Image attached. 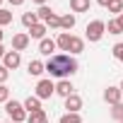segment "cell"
Returning <instances> with one entry per match:
<instances>
[{
  "label": "cell",
  "instance_id": "3957f363",
  "mask_svg": "<svg viewBox=\"0 0 123 123\" xmlns=\"http://www.w3.org/2000/svg\"><path fill=\"white\" fill-rule=\"evenodd\" d=\"M5 111H7L10 121H17V123H22V121H27V118H29V113H27L24 104H22V101H15V99L5 104Z\"/></svg>",
  "mask_w": 123,
  "mask_h": 123
},
{
  "label": "cell",
  "instance_id": "cb8c5ba5",
  "mask_svg": "<svg viewBox=\"0 0 123 123\" xmlns=\"http://www.w3.org/2000/svg\"><path fill=\"white\" fill-rule=\"evenodd\" d=\"M10 22H12V12L5 10V7H0V27H5V24H10Z\"/></svg>",
  "mask_w": 123,
  "mask_h": 123
},
{
  "label": "cell",
  "instance_id": "d6986e66",
  "mask_svg": "<svg viewBox=\"0 0 123 123\" xmlns=\"http://www.w3.org/2000/svg\"><path fill=\"white\" fill-rule=\"evenodd\" d=\"M36 15H39V19H41V22H43V24H46V22H48V19H51V17H53V15H55V12H53V10H51V7H46V5H41V7H39V10H36Z\"/></svg>",
  "mask_w": 123,
  "mask_h": 123
},
{
  "label": "cell",
  "instance_id": "7402d4cb",
  "mask_svg": "<svg viewBox=\"0 0 123 123\" xmlns=\"http://www.w3.org/2000/svg\"><path fill=\"white\" fill-rule=\"evenodd\" d=\"M106 31H109V34H123V27L118 24V19H109V24H106Z\"/></svg>",
  "mask_w": 123,
  "mask_h": 123
},
{
  "label": "cell",
  "instance_id": "ba28073f",
  "mask_svg": "<svg viewBox=\"0 0 123 123\" xmlns=\"http://www.w3.org/2000/svg\"><path fill=\"white\" fill-rule=\"evenodd\" d=\"M29 41H31L29 34H15V36H12V51H19V53H22V51L29 46Z\"/></svg>",
  "mask_w": 123,
  "mask_h": 123
},
{
  "label": "cell",
  "instance_id": "277c9868",
  "mask_svg": "<svg viewBox=\"0 0 123 123\" xmlns=\"http://www.w3.org/2000/svg\"><path fill=\"white\" fill-rule=\"evenodd\" d=\"M53 94H55V85H53L51 80H39L36 94H34V97H39V99H51Z\"/></svg>",
  "mask_w": 123,
  "mask_h": 123
},
{
  "label": "cell",
  "instance_id": "4dcf8cb0",
  "mask_svg": "<svg viewBox=\"0 0 123 123\" xmlns=\"http://www.w3.org/2000/svg\"><path fill=\"white\" fill-rule=\"evenodd\" d=\"M97 3H99L101 7H109V5H111V0H97Z\"/></svg>",
  "mask_w": 123,
  "mask_h": 123
},
{
  "label": "cell",
  "instance_id": "f1b7e54d",
  "mask_svg": "<svg viewBox=\"0 0 123 123\" xmlns=\"http://www.w3.org/2000/svg\"><path fill=\"white\" fill-rule=\"evenodd\" d=\"M7 77H10V70H7L5 65H0V85H5V82H7Z\"/></svg>",
  "mask_w": 123,
  "mask_h": 123
},
{
  "label": "cell",
  "instance_id": "d6a6232c",
  "mask_svg": "<svg viewBox=\"0 0 123 123\" xmlns=\"http://www.w3.org/2000/svg\"><path fill=\"white\" fill-rule=\"evenodd\" d=\"M34 3H36V5L41 7V5H46V0H34Z\"/></svg>",
  "mask_w": 123,
  "mask_h": 123
},
{
  "label": "cell",
  "instance_id": "7c38bea8",
  "mask_svg": "<svg viewBox=\"0 0 123 123\" xmlns=\"http://www.w3.org/2000/svg\"><path fill=\"white\" fill-rule=\"evenodd\" d=\"M27 73L39 77L41 73H46V63H41V60H29V65H27Z\"/></svg>",
  "mask_w": 123,
  "mask_h": 123
},
{
  "label": "cell",
  "instance_id": "836d02e7",
  "mask_svg": "<svg viewBox=\"0 0 123 123\" xmlns=\"http://www.w3.org/2000/svg\"><path fill=\"white\" fill-rule=\"evenodd\" d=\"M118 24H121V27H123V12H121V15H118Z\"/></svg>",
  "mask_w": 123,
  "mask_h": 123
},
{
  "label": "cell",
  "instance_id": "8992f818",
  "mask_svg": "<svg viewBox=\"0 0 123 123\" xmlns=\"http://www.w3.org/2000/svg\"><path fill=\"white\" fill-rule=\"evenodd\" d=\"M19 63H22V55H19V51H7V53H5V58H3V65H5L7 70H15V68H19Z\"/></svg>",
  "mask_w": 123,
  "mask_h": 123
},
{
  "label": "cell",
  "instance_id": "ffe728a7",
  "mask_svg": "<svg viewBox=\"0 0 123 123\" xmlns=\"http://www.w3.org/2000/svg\"><path fill=\"white\" fill-rule=\"evenodd\" d=\"M27 123H48V116H46V111H36V113H29Z\"/></svg>",
  "mask_w": 123,
  "mask_h": 123
},
{
  "label": "cell",
  "instance_id": "e0dca14e",
  "mask_svg": "<svg viewBox=\"0 0 123 123\" xmlns=\"http://www.w3.org/2000/svg\"><path fill=\"white\" fill-rule=\"evenodd\" d=\"M22 24H24L27 29H31L34 24H39V15H36V12H24V15H22Z\"/></svg>",
  "mask_w": 123,
  "mask_h": 123
},
{
  "label": "cell",
  "instance_id": "74e56055",
  "mask_svg": "<svg viewBox=\"0 0 123 123\" xmlns=\"http://www.w3.org/2000/svg\"><path fill=\"white\" fill-rule=\"evenodd\" d=\"M0 5H3V0H0Z\"/></svg>",
  "mask_w": 123,
  "mask_h": 123
},
{
  "label": "cell",
  "instance_id": "d590c367",
  "mask_svg": "<svg viewBox=\"0 0 123 123\" xmlns=\"http://www.w3.org/2000/svg\"><path fill=\"white\" fill-rule=\"evenodd\" d=\"M121 92H123V82H121Z\"/></svg>",
  "mask_w": 123,
  "mask_h": 123
},
{
  "label": "cell",
  "instance_id": "9c48e42d",
  "mask_svg": "<svg viewBox=\"0 0 123 123\" xmlns=\"http://www.w3.org/2000/svg\"><path fill=\"white\" fill-rule=\"evenodd\" d=\"M55 48H58V43H55L53 39H41V41H39V53H41V55H48V58H51V55H55V53H53Z\"/></svg>",
  "mask_w": 123,
  "mask_h": 123
},
{
  "label": "cell",
  "instance_id": "5b68a950",
  "mask_svg": "<svg viewBox=\"0 0 123 123\" xmlns=\"http://www.w3.org/2000/svg\"><path fill=\"white\" fill-rule=\"evenodd\" d=\"M121 97H123L121 87H106V89H104V101H106V104H111V106L121 104Z\"/></svg>",
  "mask_w": 123,
  "mask_h": 123
},
{
  "label": "cell",
  "instance_id": "52a82bcc",
  "mask_svg": "<svg viewBox=\"0 0 123 123\" xmlns=\"http://www.w3.org/2000/svg\"><path fill=\"white\" fill-rule=\"evenodd\" d=\"M73 89H75V87H73L70 80H58V85H55V94H58V97H63V99H68L70 94H75Z\"/></svg>",
  "mask_w": 123,
  "mask_h": 123
},
{
  "label": "cell",
  "instance_id": "d4e9b609",
  "mask_svg": "<svg viewBox=\"0 0 123 123\" xmlns=\"http://www.w3.org/2000/svg\"><path fill=\"white\" fill-rule=\"evenodd\" d=\"M111 53H113V58L118 60V63H123V41H118V43L111 48Z\"/></svg>",
  "mask_w": 123,
  "mask_h": 123
},
{
  "label": "cell",
  "instance_id": "f546056e",
  "mask_svg": "<svg viewBox=\"0 0 123 123\" xmlns=\"http://www.w3.org/2000/svg\"><path fill=\"white\" fill-rule=\"evenodd\" d=\"M10 5H15V7H19V5H24V0H7Z\"/></svg>",
  "mask_w": 123,
  "mask_h": 123
},
{
  "label": "cell",
  "instance_id": "484cf974",
  "mask_svg": "<svg viewBox=\"0 0 123 123\" xmlns=\"http://www.w3.org/2000/svg\"><path fill=\"white\" fill-rule=\"evenodd\" d=\"M109 12H113V15H121V12H123V0H111Z\"/></svg>",
  "mask_w": 123,
  "mask_h": 123
},
{
  "label": "cell",
  "instance_id": "44dd1931",
  "mask_svg": "<svg viewBox=\"0 0 123 123\" xmlns=\"http://www.w3.org/2000/svg\"><path fill=\"white\" fill-rule=\"evenodd\" d=\"M58 123H82V116L80 113H63Z\"/></svg>",
  "mask_w": 123,
  "mask_h": 123
},
{
  "label": "cell",
  "instance_id": "e575fe53",
  "mask_svg": "<svg viewBox=\"0 0 123 123\" xmlns=\"http://www.w3.org/2000/svg\"><path fill=\"white\" fill-rule=\"evenodd\" d=\"M3 36H5V31H3V27H0V41H3Z\"/></svg>",
  "mask_w": 123,
  "mask_h": 123
},
{
  "label": "cell",
  "instance_id": "8fae6325",
  "mask_svg": "<svg viewBox=\"0 0 123 123\" xmlns=\"http://www.w3.org/2000/svg\"><path fill=\"white\" fill-rule=\"evenodd\" d=\"M22 104H24L27 113H36V111H43V109H41V99H39V97H27Z\"/></svg>",
  "mask_w": 123,
  "mask_h": 123
},
{
  "label": "cell",
  "instance_id": "5bb4252c",
  "mask_svg": "<svg viewBox=\"0 0 123 123\" xmlns=\"http://www.w3.org/2000/svg\"><path fill=\"white\" fill-rule=\"evenodd\" d=\"M70 39H73V34H68V31H60V34H58V39H55L58 48H60V51H70Z\"/></svg>",
  "mask_w": 123,
  "mask_h": 123
},
{
  "label": "cell",
  "instance_id": "2e32d148",
  "mask_svg": "<svg viewBox=\"0 0 123 123\" xmlns=\"http://www.w3.org/2000/svg\"><path fill=\"white\" fill-rule=\"evenodd\" d=\"M73 12H89V0H70Z\"/></svg>",
  "mask_w": 123,
  "mask_h": 123
},
{
  "label": "cell",
  "instance_id": "1f68e13d",
  "mask_svg": "<svg viewBox=\"0 0 123 123\" xmlns=\"http://www.w3.org/2000/svg\"><path fill=\"white\" fill-rule=\"evenodd\" d=\"M5 53H7V51L3 48V43H0V58H5Z\"/></svg>",
  "mask_w": 123,
  "mask_h": 123
},
{
  "label": "cell",
  "instance_id": "ac0fdd59",
  "mask_svg": "<svg viewBox=\"0 0 123 123\" xmlns=\"http://www.w3.org/2000/svg\"><path fill=\"white\" fill-rule=\"evenodd\" d=\"M75 15H63V17H60V29H65V31H70L73 27H75Z\"/></svg>",
  "mask_w": 123,
  "mask_h": 123
},
{
  "label": "cell",
  "instance_id": "30bf717a",
  "mask_svg": "<svg viewBox=\"0 0 123 123\" xmlns=\"http://www.w3.org/2000/svg\"><path fill=\"white\" fill-rule=\"evenodd\" d=\"M65 109H68V113H80V109H82V97H80V94H70V97L65 99Z\"/></svg>",
  "mask_w": 123,
  "mask_h": 123
},
{
  "label": "cell",
  "instance_id": "603a6c76",
  "mask_svg": "<svg viewBox=\"0 0 123 123\" xmlns=\"http://www.w3.org/2000/svg\"><path fill=\"white\" fill-rule=\"evenodd\" d=\"M111 118H116V121L123 123V101L116 104V106H111Z\"/></svg>",
  "mask_w": 123,
  "mask_h": 123
},
{
  "label": "cell",
  "instance_id": "4316f807",
  "mask_svg": "<svg viewBox=\"0 0 123 123\" xmlns=\"http://www.w3.org/2000/svg\"><path fill=\"white\" fill-rule=\"evenodd\" d=\"M10 101V89L5 85H0V104H7Z\"/></svg>",
  "mask_w": 123,
  "mask_h": 123
},
{
  "label": "cell",
  "instance_id": "83f0119b",
  "mask_svg": "<svg viewBox=\"0 0 123 123\" xmlns=\"http://www.w3.org/2000/svg\"><path fill=\"white\" fill-rule=\"evenodd\" d=\"M46 27H48V29H60V17H58V15H53V17L46 22Z\"/></svg>",
  "mask_w": 123,
  "mask_h": 123
},
{
  "label": "cell",
  "instance_id": "8d00e7d4",
  "mask_svg": "<svg viewBox=\"0 0 123 123\" xmlns=\"http://www.w3.org/2000/svg\"><path fill=\"white\" fill-rule=\"evenodd\" d=\"M10 123H17V121H10Z\"/></svg>",
  "mask_w": 123,
  "mask_h": 123
},
{
  "label": "cell",
  "instance_id": "7a4b0ae2",
  "mask_svg": "<svg viewBox=\"0 0 123 123\" xmlns=\"http://www.w3.org/2000/svg\"><path fill=\"white\" fill-rule=\"evenodd\" d=\"M87 34V41H92V43H97V41H101V36L106 34V22H101V19H92L89 24H87V29H85Z\"/></svg>",
  "mask_w": 123,
  "mask_h": 123
},
{
  "label": "cell",
  "instance_id": "4fadbf2b",
  "mask_svg": "<svg viewBox=\"0 0 123 123\" xmlns=\"http://www.w3.org/2000/svg\"><path fill=\"white\" fill-rule=\"evenodd\" d=\"M46 31H48V27H46L43 22H39V24H34V27L29 29V36H31V39H39V41H41V39H46Z\"/></svg>",
  "mask_w": 123,
  "mask_h": 123
},
{
  "label": "cell",
  "instance_id": "9a60e30c",
  "mask_svg": "<svg viewBox=\"0 0 123 123\" xmlns=\"http://www.w3.org/2000/svg\"><path fill=\"white\" fill-rule=\"evenodd\" d=\"M82 51H85V39L73 36V39H70V53H73V55H77V53H82Z\"/></svg>",
  "mask_w": 123,
  "mask_h": 123
},
{
  "label": "cell",
  "instance_id": "6da1fadb",
  "mask_svg": "<svg viewBox=\"0 0 123 123\" xmlns=\"http://www.w3.org/2000/svg\"><path fill=\"white\" fill-rule=\"evenodd\" d=\"M80 70V63L70 55V53H55L48 58V63H46V73L51 77H58V80H65L70 75H75Z\"/></svg>",
  "mask_w": 123,
  "mask_h": 123
}]
</instances>
